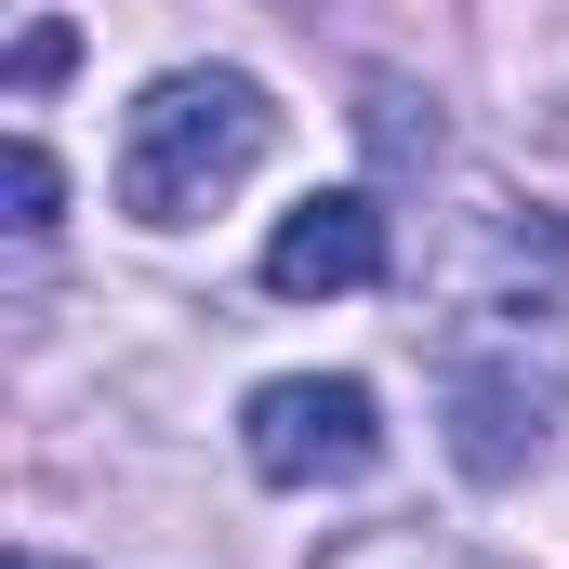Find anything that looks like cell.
<instances>
[{"mask_svg":"<svg viewBox=\"0 0 569 569\" xmlns=\"http://www.w3.org/2000/svg\"><path fill=\"white\" fill-rule=\"evenodd\" d=\"M437 437L477 490H517L569 425V239L517 199H477V226L450 239L437 291Z\"/></svg>","mask_w":569,"mask_h":569,"instance_id":"obj_1","label":"cell"},{"mask_svg":"<svg viewBox=\"0 0 569 569\" xmlns=\"http://www.w3.org/2000/svg\"><path fill=\"white\" fill-rule=\"evenodd\" d=\"M13 569H67V557H13Z\"/></svg>","mask_w":569,"mask_h":569,"instance_id":"obj_8","label":"cell"},{"mask_svg":"<svg viewBox=\"0 0 569 569\" xmlns=\"http://www.w3.org/2000/svg\"><path fill=\"white\" fill-rule=\"evenodd\" d=\"M239 450H252L266 490H358L385 463V398L358 371H279V385H252Z\"/></svg>","mask_w":569,"mask_h":569,"instance_id":"obj_3","label":"cell"},{"mask_svg":"<svg viewBox=\"0 0 569 569\" xmlns=\"http://www.w3.org/2000/svg\"><path fill=\"white\" fill-rule=\"evenodd\" d=\"M266 159H279V93L252 67H172V80H146L133 120H120V212L133 226H199Z\"/></svg>","mask_w":569,"mask_h":569,"instance_id":"obj_2","label":"cell"},{"mask_svg":"<svg viewBox=\"0 0 569 569\" xmlns=\"http://www.w3.org/2000/svg\"><path fill=\"white\" fill-rule=\"evenodd\" d=\"M0 186H13V239H40V226H53V199H67V172H53V146H40V133H13Z\"/></svg>","mask_w":569,"mask_h":569,"instance_id":"obj_6","label":"cell"},{"mask_svg":"<svg viewBox=\"0 0 569 569\" xmlns=\"http://www.w3.org/2000/svg\"><path fill=\"white\" fill-rule=\"evenodd\" d=\"M385 266H398V226H385V199H371V186H318L305 212H279V239H266V291H279V305L371 291Z\"/></svg>","mask_w":569,"mask_h":569,"instance_id":"obj_4","label":"cell"},{"mask_svg":"<svg viewBox=\"0 0 569 569\" xmlns=\"http://www.w3.org/2000/svg\"><path fill=\"white\" fill-rule=\"evenodd\" d=\"M67 67H80V27H67V13H40V27L13 40V107H40V93H53Z\"/></svg>","mask_w":569,"mask_h":569,"instance_id":"obj_7","label":"cell"},{"mask_svg":"<svg viewBox=\"0 0 569 569\" xmlns=\"http://www.w3.org/2000/svg\"><path fill=\"white\" fill-rule=\"evenodd\" d=\"M318 569H503V557L463 543V530H345Z\"/></svg>","mask_w":569,"mask_h":569,"instance_id":"obj_5","label":"cell"}]
</instances>
